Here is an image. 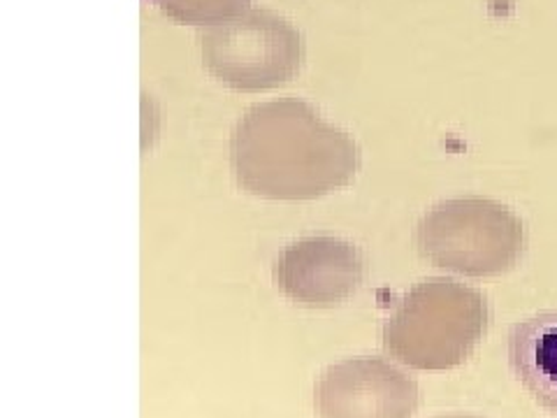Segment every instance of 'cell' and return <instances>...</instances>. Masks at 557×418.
<instances>
[{"instance_id": "cell-1", "label": "cell", "mask_w": 557, "mask_h": 418, "mask_svg": "<svg viewBox=\"0 0 557 418\" xmlns=\"http://www.w3.org/2000/svg\"><path fill=\"white\" fill-rule=\"evenodd\" d=\"M237 184L268 200H317L351 184L360 149L346 131L327 124L309 102H258L231 137Z\"/></svg>"}, {"instance_id": "cell-6", "label": "cell", "mask_w": 557, "mask_h": 418, "mask_svg": "<svg viewBox=\"0 0 557 418\" xmlns=\"http://www.w3.org/2000/svg\"><path fill=\"white\" fill-rule=\"evenodd\" d=\"M364 279V258L356 244L319 235L288 244L274 263V284L295 305L337 307Z\"/></svg>"}, {"instance_id": "cell-3", "label": "cell", "mask_w": 557, "mask_h": 418, "mask_svg": "<svg viewBox=\"0 0 557 418\" xmlns=\"http://www.w3.org/2000/svg\"><path fill=\"white\" fill-rule=\"evenodd\" d=\"M525 225L507 205L453 198L428 209L416 225V247L432 266L465 276L509 272L525 251Z\"/></svg>"}, {"instance_id": "cell-2", "label": "cell", "mask_w": 557, "mask_h": 418, "mask_svg": "<svg viewBox=\"0 0 557 418\" xmlns=\"http://www.w3.org/2000/svg\"><path fill=\"white\" fill-rule=\"evenodd\" d=\"M491 309L483 295L448 276L416 284L383 323V348L413 370L442 372L462 365L483 340Z\"/></svg>"}, {"instance_id": "cell-5", "label": "cell", "mask_w": 557, "mask_h": 418, "mask_svg": "<svg viewBox=\"0 0 557 418\" xmlns=\"http://www.w3.org/2000/svg\"><path fill=\"white\" fill-rule=\"evenodd\" d=\"M418 403V383L383 358L335 362L317 383L321 418H411Z\"/></svg>"}, {"instance_id": "cell-8", "label": "cell", "mask_w": 557, "mask_h": 418, "mask_svg": "<svg viewBox=\"0 0 557 418\" xmlns=\"http://www.w3.org/2000/svg\"><path fill=\"white\" fill-rule=\"evenodd\" d=\"M151 3L180 24L216 26L249 12L253 0H151Z\"/></svg>"}, {"instance_id": "cell-9", "label": "cell", "mask_w": 557, "mask_h": 418, "mask_svg": "<svg viewBox=\"0 0 557 418\" xmlns=\"http://www.w3.org/2000/svg\"><path fill=\"white\" fill-rule=\"evenodd\" d=\"M434 418H479V416H469V414H442V416H434Z\"/></svg>"}, {"instance_id": "cell-7", "label": "cell", "mask_w": 557, "mask_h": 418, "mask_svg": "<svg viewBox=\"0 0 557 418\" xmlns=\"http://www.w3.org/2000/svg\"><path fill=\"white\" fill-rule=\"evenodd\" d=\"M509 360L525 389L557 416V309L536 314L511 330Z\"/></svg>"}, {"instance_id": "cell-4", "label": "cell", "mask_w": 557, "mask_h": 418, "mask_svg": "<svg viewBox=\"0 0 557 418\" xmlns=\"http://www.w3.org/2000/svg\"><path fill=\"white\" fill-rule=\"evenodd\" d=\"M209 75L235 91L258 94L290 82L305 63V40L282 14L249 10L200 35Z\"/></svg>"}]
</instances>
